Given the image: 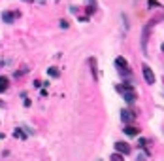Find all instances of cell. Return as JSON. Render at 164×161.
<instances>
[{
  "label": "cell",
  "instance_id": "4",
  "mask_svg": "<svg viewBox=\"0 0 164 161\" xmlns=\"http://www.w3.org/2000/svg\"><path fill=\"white\" fill-rule=\"evenodd\" d=\"M123 95H125V101H126V102H134V101H136V91H134V89L123 91Z\"/></svg>",
  "mask_w": 164,
  "mask_h": 161
},
{
  "label": "cell",
  "instance_id": "6",
  "mask_svg": "<svg viewBox=\"0 0 164 161\" xmlns=\"http://www.w3.org/2000/svg\"><path fill=\"white\" fill-rule=\"evenodd\" d=\"M19 17V13H9V12H4L2 13V19H4V23H13V19Z\"/></svg>",
  "mask_w": 164,
  "mask_h": 161
},
{
  "label": "cell",
  "instance_id": "1",
  "mask_svg": "<svg viewBox=\"0 0 164 161\" xmlns=\"http://www.w3.org/2000/svg\"><path fill=\"white\" fill-rule=\"evenodd\" d=\"M141 72H144V78H145V82H147L149 85L155 83V72L151 70L149 64H141Z\"/></svg>",
  "mask_w": 164,
  "mask_h": 161
},
{
  "label": "cell",
  "instance_id": "14",
  "mask_svg": "<svg viewBox=\"0 0 164 161\" xmlns=\"http://www.w3.org/2000/svg\"><path fill=\"white\" fill-rule=\"evenodd\" d=\"M160 49H162V51H164V44H162V46H160Z\"/></svg>",
  "mask_w": 164,
  "mask_h": 161
},
{
  "label": "cell",
  "instance_id": "3",
  "mask_svg": "<svg viewBox=\"0 0 164 161\" xmlns=\"http://www.w3.org/2000/svg\"><path fill=\"white\" fill-rule=\"evenodd\" d=\"M125 135H128V136H138V135H140V129H138V127H132V125H126V127H125Z\"/></svg>",
  "mask_w": 164,
  "mask_h": 161
},
{
  "label": "cell",
  "instance_id": "13",
  "mask_svg": "<svg viewBox=\"0 0 164 161\" xmlns=\"http://www.w3.org/2000/svg\"><path fill=\"white\" fill-rule=\"evenodd\" d=\"M60 27H62V29H68V21L62 19V21H60Z\"/></svg>",
  "mask_w": 164,
  "mask_h": 161
},
{
  "label": "cell",
  "instance_id": "8",
  "mask_svg": "<svg viewBox=\"0 0 164 161\" xmlns=\"http://www.w3.org/2000/svg\"><path fill=\"white\" fill-rule=\"evenodd\" d=\"M13 136L21 138V140H25V138H27V133H23V131H21V129H15V131H13Z\"/></svg>",
  "mask_w": 164,
  "mask_h": 161
},
{
  "label": "cell",
  "instance_id": "10",
  "mask_svg": "<svg viewBox=\"0 0 164 161\" xmlns=\"http://www.w3.org/2000/svg\"><path fill=\"white\" fill-rule=\"evenodd\" d=\"M91 67H93V76H94V80H98V74H96V61H94V59H91Z\"/></svg>",
  "mask_w": 164,
  "mask_h": 161
},
{
  "label": "cell",
  "instance_id": "11",
  "mask_svg": "<svg viewBox=\"0 0 164 161\" xmlns=\"http://www.w3.org/2000/svg\"><path fill=\"white\" fill-rule=\"evenodd\" d=\"M147 6H149V8H159L160 4L157 2V0H147Z\"/></svg>",
  "mask_w": 164,
  "mask_h": 161
},
{
  "label": "cell",
  "instance_id": "5",
  "mask_svg": "<svg viewBox=\"0 0 164 161\" xmlns=\"http://www.w3.org/2000/svg\"><path fill=\"white\" fill-rule=\"evenodd\" d=\"M134 117H136V116H134L132 112H128V110H121V120H123L125 123H128V121H132Z\"/></svg>",
  "mask_w": 164,
  "mask_h": 161
},
{
  "label": "cell",
  "instance_id": "15",
  "mask_svg": "<svg viewBox=\"0 0 164 161\" xmlns=\"http://www.w3.org/2000/svg\"><path fill=\"white\" fill-rule=\"evenodd\" d=\"M0 138H4V135H0Z\"/></svg>",
  "mask_w": 164,
  "mask_h": 161
},
{
  "label": "cell",
  "instance_id": "9",
  "mask_svg": "<svg viewBox=\"0 0 164 161\" xmlns=\"http://www.w3.org/2000/svg\"><path fill=\"white\" fill-rule=\"evenodd\" d=\"M111 161H125V157H123V154H119V152H115L111 157H109Z\"/></svg>",
  "mask_w": 164,
  "mask_h": 161
},
{
  "label": "cell",
  "instance_id": "12",
  "mask_svg": "<svg viewBox=\"0 0 164 161\" xmlns=\"http://www.w3.org/2000/svg\"><path fill=\"white\" fill-rule=\"evenodd\" d=\"M47 72H49V76H59V70L57 68H49Z\"/></svg>",
  "mask_w": 164,
  "mask_h": 161
},
{
  "label": "cell",
  "instance_id": "7",
  "mask_svg": "<svg viewBox=\"0 0 164 161\" xmlns=\"http://www.w3.org/2000/svg\"><path fill=\"white\" fill-rule=\"evenodd\" d=\"M8 87H9V80L6 76H0V93H4Z\"/></svg>",
  "mask_w": 164,
  "mask_h": 161
},
{
  "label": "cell",
  "instance_id": "2",
  "mask_svg": "<svg viewBox=\"0 0 164 161\" xmlns=\"http://www.w3.org/2000/svg\"><path fill=\"white\" fill-rule=\"evenodd\" d=\"M115 152L126 155V154H130V146L126 142H115Z\"/></svg>",
  "mask_w": 164,
  "mask_h": 161
},
{
  "label": "cell",
  "instance_id": "16",
  "mask_svg": "<svg viewBox=\"0 0 164 161\" xmlns=\"http://www.w3.org/2000/svg\"><path fill=\"white\" fill-rule=\"evenodd\" d=\"M27 2H32V0H27Z\"/></svg>",
  "mask_w": 164,
  "mask_h": 161
}]
</instances>
